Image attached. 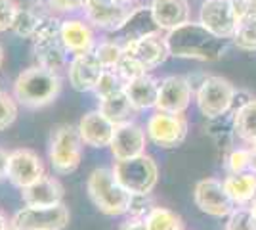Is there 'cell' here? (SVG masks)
<instances>
[{
	"mask_svg": "<svg viewBox=\"0 0 256 230\" xmlns=\"http://www.w3.org/2000/svg\"><path fill=\"white\" fill-rule=\"evenodd\" d=\"M126 83L118 77V73L115 69H106L100 81H98L96 88H94V94L98 96V100H106L109 96H115L118 92H124Z\"/></svg>",
	"mask_w": 256,
	"mask_h": 230,
	"instance_id": "cell-29",
	"label": "cell"
},
{
	"mask_svg": "<svg viewBox=\"0 0 256 230\" xmlns=\"http://www.w3.org/2000/svg\"><path fill=\"white\" fill-rule=\"evenodd\" d=\"M226 230H256V213L252 207H237L228 215Z\"/></svg>",
	"mask_w": 256,
	"mask_h": 230,
	"instance_id": "cell-31",
	"label": "cell"
},
{
	"mask_svg": "<svg viewBox=\"0 0 256 230\" xmlns=\"http://www.w3.org/2000/svg\"><path fill=\"white\" fill-rule=\"evenodd\" d=\"M248 2H250V4H252V6H256V0H248Z\"/></svg>",
	"mask_w": 256,
	"mask_h": 230,
	"instance_id": "cell-46",
	"label": "cell"
},
{
	"mask_svg": "<svg viewBox=\"0 0 256 230\" xmlns=\"http://www.w3.org/2000/svg\"><path fill=\"white\" fill-rule=\"evenodd\" d=\"M230 173H245L250 169V148H237L228 155Z\"/></svg>",
	"mask_w": 256,
	"mask_h": 230,
	"instance_id": "cell-34",
	"label": "cell"
},
{
	"mask_svg": "<svg viewBox=\"0 0 256 230\" xmlns=\"http://www.w3.org/2000/svg\"><path fill=\"white\" fill-rule=\"evenodd\" d=\"M192 83L182 75H170L164 77L159 85V98H157V111L164 113H176L182 115L188 110L190 102H192Z\"/></svg>",
	"mask_w": 256,
	"mask_h": 230,
	"instance_id": "cell-15",
	"label": "cell"
},
{
	"mask_svg": "<svg viewBox=\"0 0 256 230\" xmlns=\"http://www.w3.org/2000/svg\"><path fill=\"white\" fill-rule=\"evenodd\" d=\"M140 6L134 4H120L115 0H98L96 4L84 10V18L88 23L102 31H120L130 22Z\"/></svg>",
	"mask_w": 256,
	"mask_h": 230,
	"instance_id": "cell-10",
	"label": "cell"
},
{
	"mask_svg": "<svg viewBox=\"0 0 256 230\" xmlns=\"http://www.w3.org/2000/svg\"><path fill=\"white\" fill-rule=\"evenodd\" d=\"M4 64V48H2V44H0V67Z\"/></svg>",
	"mask_w": 256,
	"mask_h": 230,
	"instance_id": "cell-41",
	"label": "cell"
},
{
	"mask_svg": "<svg viewBox=\"0 0 256 230\" xmlns=\"http://www.w3.org/2000/svg\"><path fill=\"white\" fill-rule=\"evenodd\" d=\"M195 205L210 217H228L235 209L234 199L226 192L224 182L216 178H204L197 182L193 192Z\"/></svg>",
	"mask_w": 256,
	"mask_h": 230,
	"instance_id": "cell-13",
	"label": "cell"
},
{
	"mask_svg": "<svg viewBox=\"0 0 256 230\" xmlns=\"http://www.w3.org/2000/svg\"><path fill=\"white\" fill-rule=\"evenodd\" d=\"M98 110L102 111L115 127L124 125V123H132V117H134V113H136L134 106H132L130 100H128L126 92H118L115 96L100 100V108H98Z\"/></svg>",
	"mask_w": 256,
	"mask_h": 230,
	"instance_id": "cell-24",
	"label": "cell"
},
{
	"mask_svg": "<svg viewBox=\"0 0 256 230\" xmlns=\"http://www.w3.org/2000/svg\"><path fill=\"white\" fill-rule=\"evenodd\" d=\"M151 16L159 31H174L190 22L188 0H151Z\"/></svg>",
	"mask_w": 256,
	"mask_h": 230,
	"instance_id": "cell-21",
	"label": "cell"
},
{
	"mask_svg": "<svg viewBox=\"0 0 256 230\" xmlns=\"http://www.w3.org/2000/svg\"><path fill=\"white\" fill-rule=\"evenodd\" d=\"M148 138L159 148H176L188 136V121L184 115L155 111L146 125Z\"/></svg>",
	"mask_w": 256,
	"mask_h": 230,
	"instance_id": "cell-9",
	"label": "cell"
},
{
	"mask_svg": "<svg viewBox=\"0 0 256 230\" xmlns=\"http://www.w3.org/2000/svg\"><path fill=\"white\" fill-rule=\"evenodd\" d=\"M118 230H148V226H146V219L130 217V219H126L118 226Z\"/></svg>",
	"mask_w": 256,
	"mask_h": 230,
	"instance_id": "cell-37",
	"label": "cell"
},
{
	"mask_svg": "<svg viewBox=\"0 0 256 230\" xmlns=\"http://www.w3.org/2000/svg\"><path fill=\"white\" fill-rule=\"evenodd\" d=\"M62 22H58L54 16L42 14V22L38 25V31L32 37V48L38 66L60 73L67 66V48L60 37Z\"/></svg>",
	"mask_w": 256,
	"mask_h": 230,
	"instance_id": "cell-4",
	"label": "cell"
},
{
	"mask_svg": "<svg viewBox=\"0 0 256 230\" xmlns=\"http://www.w3.org/2000/svg\"><path fill=\"white\" fill-rule=\"evenodd\" d=\"M234 131L246 144H256V100H246L234 113Z\"/></svg>",
	"mask_w": 256,
	"mask_h": 230,
	"instance_id": "cell-25",
	"label": "cell"
},
{
	"mask_svg": "<svg viewBox=\"0 0 256 230\" xmlns=\"http://www.w3.org/2000/svg\"><path fill=\"white\" fill-rule=\"evenodd\" d=\"M18 10H20V6L16 0H0V33L12 31Z\"/></svg>",
	"mask_w": 256,
	"mask_h": 230,
	"instance_id": "cell-35",
	"label": "cell"
},
{
	"mask_svg": "<svg viewBox=\"0 0 256 230\" xmlns=\"http://www.w3.org/2000/svg\"><path fill=\"white\" fill-rule=\"evenodd\" d=\"M96 2H98V0H84V6H86V8H88V6H92V4H96ZM86 8H84V10H86Z\"/></svg>",
	"mask_w": 256,
	"mask_h": 230,
	"instance_id": "cell-42",
	"label": "cell"
},
{
	"mask_svg": "<svg viewBox=\"0 0 256 230\" xmlns=\"http://www.w3.org/2000/svg\"><path fill=\"white\" fill-rule=\"evenodd\" d=\"M115 2H120V4H134V0H115Z\"/></svg>",
	"mask_w": 256,
	"mask_h": 230,
	"instance_id": "cell-43",
	"label": "cell"
},
{
	"mask_svg": "<svg viewBox=\"0 0 256 230\" xmlns=\"http://www.w3.org/2000/svg\"><path fill=\"white\" fill-rule=\"evenodd\" d=\"M94 54L98 56V60L104 64L106 69H115L124 54V48H122V44L115 43V41H102L96 44Z\"/></svg>",
	"mask_w": 256,
	"mask_h": 230,
	"instance_id": "cell-30",
	"label": "cell"
},
{
	"mask_svg": "<svg viewBox=\"0 0 256 230\" xmlns=\"http://www.w3.org/2000/svg\"><path fill=\"white\" fill-rule=\"evenodd\" d=\"M234 43L241 50H248V52L256 50V6H252L245 18L239 20Z\"/></svg>",
	"mask_w": 256,
	"mask_h": 230,
	"instance_id": "cell-26",
	"label": "cell"
},
{
	"mask_svg": "<svg viewBox=\"0 0 256 230\" xmlns=\"http://www.w3.org/2000/svg\"><path fill=\"white\" fill-rule=\"evenodd\" d=\"M62 92V79L60 73L48 71L40 66H32L29 69H23L14 81V98L18 104L25 108H44L52 104L54 100L60 96Z\"/></svg>",
	"mask_w": 256,
	"mask_h": 230,
	"instance_id": "cell-2",
	"label": "cell"
},
{
	"mask_svg": "<svg viewBox=\"0 0 256 230\" xmlns=\"http://www.w3.org/2000/svg\"><path fill=\"white\" fill-rule=\"evenodd\" d=\"M40 176H44V163L38 153H34L29 148H20L10 152L6 178L14 186L23 190L32 182H36Z\"/></svg>",
	"mask_w": 256,
	"mask_h": 230,
	"instance_id": "cell-14",
	"label": "cell"
},
{
	"mask_svg": "<svg viewBox=\"0 0 256 230\" xmlns=\"http://www.w3.org/2000/svg\"><path fill=\"white\" fill-rule=\"evenodd\" d=\"M10 224L20 230H64L69 224V209L64 203L52 207L25 205L14 213Z\"/></svg>",
	"mask_w": 256,
	"mask_h": 230,
	"instance_id": "cell-8",
	"label": "cell"
},
{
	"mask_svg": "<svg viewBox=\"0 0 256 230\" xmlns=\"http://www.w3.org/2000/svg\"><path fill=\"white\" fill-rule=\"evenodd\" d=\"M86 190H88V196L92 199V203L104 215H109V217L128 213L130 205H132V199H134L130 192H126L120 186V182L113 175V169H106V167L94 169L88 175Z\"/></svg>",
	"mask_w": 256,
	"mask_h": 230,
	"instance_id": "cell-3",
	"label": "cell"
},
{
	"mask_svg": "<svg viewBox=\"0 0 256 230\" xmlns=\"http://www.w3.org/2000/svg\"><path fill=\"white\" fill-rule=\"evenodd\" d=\"M250 171L256 173V144L250 146Z\"/></svg>",
	"mask_w": 256,
	"mask_h": 230,
	"instance_id": "cell-39",
	"label": "cell"
},
{
	"mask_svg": "<svg viewBox=\"0 0 256 230\" xmlns=\"http://www.w3.org/2000/svg\"><path fill=\"white\" fill-rule=\"evenodd\" d=\"M76 129H78V134H80L84 146H90V148H109L117 127L107 119L100 110H94L88 111L86 115L80 117Z\"/></svg>",
	"mask_w": 256,
	"mask_h": 230,
	"instance_id": "cell-18",
	"label": "cell"
},
{
	"mask_svg": "<svg viewBox=\"0 0 256 230\" xmlns=\"http://www.w3.org/2000/svg\"><path fill=\"white\" fill-rule=\"evenodd\" d=\"M235 88L224 77H206L197 90V108L206 119H218L234 108Z\"/></svg>",
	"mask_w": 256,
	"mask_h": 230,
	"instance_id": "cell-7",
	"label": "cell"
},
{
	"mask_svg": "<svg viewBox=\"0 0 256 230\" xmlns=\"http://www.w3.org/2000/svg\"><path fill=\"white\" fill-rule=\"evenodd\" d=\"M111 169L120 186L132 196H150L159 180V167L146 153L134 159L115 161Z\"/></svg>",
	"mask_w": 256,
	"mask_h": 230,
	"instance_id": "cell-6",
	"label": "cell"
},
{
	"mask_svg": "<svg viewBox=\"0 0 256 230\" xmlns=\"http://www.w3.org/2000/svg\"><path fill=\"white\" fill-rule=\"evenodd\" d=\"M252 211L256 213V196H254V199H252Z\"/></svg>",
	"mask_w": 256,
	"mask_h": 230,
	"instance_id": "cell-44",
	"label": "cell"
},
{
	"mask_svg": "<svg viewBox=\"0 0 256 230\" xmlns=\"http://www.w3.org/2000/svg\"><path fill=\"white\" fill-rule=\"evenodd\" d=\"M40 22H42V14L31 10V8H20L16 14L12 31L22 39H32L38 31Z\"/></svg>",
	"mask_w": 256,
	"mask_h": 230,
	"instance_id": "cell-28",
	"label": "cell"
},
{
	"mask_svg": "<svg viewBox=\"0 0 256 230\" xmlns=\"http://www.w3.org/2000/svg\"><path fill=\"white\" fill-rule=\"evenodd\" d=\"M104 71H106V67L98 60L94 50L86 52V54H76L71 58V62L67 66L69 85L78 92L94 90Z\"/></svg>",
	"mask_w": 256,
	"mask_h": 230,
	"instance_id": "cell-17",
	"label": "cell"
},
{
	"mask_svg": "<svg viewBox=\"0 0 256 230\" xmlns=\"http://www.w3.org/2000/svg\"><path fill=\"white\" fill-rule=\"evenodd\" d=\"M60 37L64 41L65 48L69 54H86L92 52L96 48V35H94V27L88 23V20H80V18H67L62 22V29H60Z\"/></svg>",
	"mask_w": 256,
	"mask_h": 230,
	"instance_id": "cell-19",
	"label": "cell"
},
{
	"mask_svg": "<svg viewBox=\"0 0 256 230\" xmlns=\"http://www.w3.org/2000/svg\"><path fill=\"white\" fill-rule=\"evenodd\" d=\"M6 230H20V228H16V226H12V224H10V226H8Z\"/></svg>",
	"mask_w": 256,
	"mask_h": 230,
	"instance_id": "cell-45",
	"label": "cell"
},
{
	"mask_svg": "<svg viewBox=\"0 0 256 230\" xmlns=\"http://www.w3.org/2000/svg\"><path fill=\"white\" fill-rule=\"evenodd\" d=\"M50 8L58 12H65V14H73V12L84 10V0H48Z\"/></svg>",
	"mask_w": 256,
	"mask_h": 230,
	"instance_id": "cell-36",
	"label": "cell"
},
{
	"mask_svg": "<svg viewBox=\"0 0 256 230\" xmlns=\"http://www.w3.org/2000/svg\"><path fill=\"white\" fill-rule=\"evenodd\" d=\"M22 199L25 205L32 207H52L64 203V186L56 176L44 175L36 182L22 190Z\"/></svg>",
	"mask_w": 256,
	"mask_h": 230,
	"instance_id": "cell-20",
	"label": "cell"
},
{
	"mask_svg": "<svg viewBox=\"0 0 256 230\" xmlns=\"http://www.w3.org/2000/svg\"><path fill=\"white\" fill-rule=\"evenodd\" d=\"M18 119V100L14 94L0 90V131H6Z\"/></svg>",
	"mask_w": 256,
	"mask_h": 230,
	"instance_id": "cell-32",
	"label": "cell"
},
{
	"mask_svg": "<svg viewBox=\"0 0 256 230\" xmlns=\"http://www.w3.org/2000/svg\"><path fill=\"white\" fill-rule=\"evenodd\" d=\"M199 23L220 39H234L237 31V14L232 0H204L201 6Z\"/></svg>",
	"mask_w": 256,
	"mask_h": 230,
	"instance_id": "cell-11",
	"label": "cell"
},
{
	"mask_svg": "<svg viewBox=\"0 0 256 230\" xmlns=\"http://www.w3.org/2000/svg\"><path fill=\"white\" fill-rule=\"evenodd\" d=\"M8 155H10V152L0 148V182L6 178V173H8Z\"/></svg>",
	"mask_w": 256,
	"mask_h": 230,
	"instance_id": "cell-38",
	"label": "cell"
},
{
	"mask_svg": "<svg viewBox=\"0 0 256 230\" xmlns=\"http://www.w3.org/2000/svg\"><path fill=\"white\" fill-rule=\"evenodd\" d=\"M115 71H117L118 77H120L124 83L132 81V79H138V77H142V75H146V73H148V71L140 66L136 60L128 58L126 54H122L120 62H118L117 67H115Z\"/></svg>",
	"mask_w": 256,
	"mask_h": 230,
	"instance_id": "cell-33",
	"label": "cell"
},
{
	"mask_svg": "<svg viewBox=\"0 0 256 230\" xmlns=\"http://www.w3.org/2000/svg\"><path fill=\"white\" fill-rule=\"evenodd\" d=\"M148 230H186L180 215L166 207H153L146 217Z\"/></svg>",
	"mask_w": 256,
	"mask_h": 230,
	"instance_id": "cell-27",
	"label": "cell"
},
{
	"mask_svg": "<svg viewBox=\"0 0 256 230\" xmlns=\"http://www.w3.org/2000/svg\"><path fill=\"white\" fill-rule=\"evenodd\" d=\"M82 138L78 134V129L64 123L58 125L50 136V165L58 175H69L80 165L82 159Z\"/></svg>",
	"mask_w": 256,
	"mask_h": 230,
	"instance_id": "cell-5",
	"label": "cell"
},
{
	"mask_svg": "<svg viewBox=\"0 0 256 230\" xmlns=\"http://www.w3.org/2000/svg\"><path fill=\"white\" fill-rule=\"evenodd\" d=\"M122 48H124V54L132 60H136L146 71L159 67L170 56L168 46H166V39L160 37L159 33L144 35L138 39L124 41Z\"/></svg>",
	"mask_w": 256,
	"mask_h": 230,
	"instance_id": "cell-12",
	"label": "cell"
},
{
	"mask_svg": "<svg viewBox=\"0 0 256 230\" xmlns=\"http://www.w3.org/2000/svg\"><path fill=\"white\" fill-rule=\"evenodd\" d=\"M159 81L153 79L151 75H142L138 79H132L126 83V92L130 104L134 106L136 111H144L155 108L157 106V98H159Z\"/></svg>",
	"mask_w": 256,
	"mask_h": 230,
	"instance_id": "cell-22",
	"label": "cell"
},
{
	"mask_svg": "<svg viewBox=\"0 0 256 230\" xmlns=\"http://www.w3.org/2000/svg\"><path fill=\"white\" fill-rule=\"evenodd\" d=\"M146 146H148V132L136 123H124L115 129L109 148L115 161H124V159H134L144 155Z\"/></svg>",
	"mask_w": 256,
	"mask_h": 230,
	"instance_id": "cell-16",
	"label": "cell"
},
{
	"mask_svg": "<svg viewBox=\"0 0 256 230\" xmlns=\"http://www.w3.org/2000/svg\"><path fill=\"white\" fill-rule=\"evenodd\" d=\"M224 188L234 203H252L256 196V173H232L224 180Z\"/></svg>",
	"mask_w": 256,
	"mask_h": 230,
	"instance_id": "cell-23",
	"label": "cell"
},
{
	"mask_svg": "<svg viewBox=\"0 0 256 230\" xmlns=\"http://www.w3.org/2000/svg\"><path fill=\"white\" fill-rule=\"evenodd\" d=\"M10 226V222H8V219H6V215L0 211V230H6Z\"/></svg>",
	"mask_w": 256,
	"mask_h": 230,
	"instance_id": "cell-40",
	"label": "cell"
},
{
	"mask_svg": "<svg viewBox=\"0 0 256 230\" xmlns=\"http://www.w3.org/2000/svg\"><path fill=\"white\" fill-rule=\"evenodd\" d=\"M166 46L174 58L199 60V62H216L226 54L228 41L210 33L201 23L188 22L178 29L166 33Z\"/></svg>",
	"mask_w": 256,
	"mask_h": 230,
	"instance_id": "cell-1",
	"label": "cell"
}]
</instances>
